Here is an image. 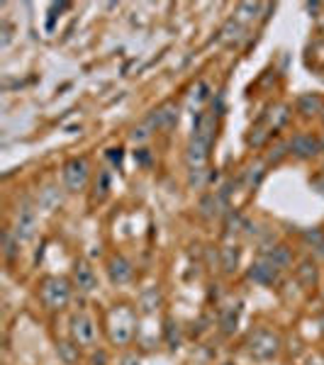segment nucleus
Here are the masks:
<instances>
[{
    "instance_id": "a211bd4d",
    "label": "nucleus",
    "mask_w": 324,
    "mask_h": 365,
    "mask_svg": "<svg viewBox=\"0 0 324 365\" xmlns=\"http://www.w3.org/2000/svg\"><path fill=\"white\" fill-rule=\"evenodd\" d=\"M298 110H300L305 117L320 115V112H324V100L317 95V93H305V95L298 98Z\"/></svg>"
},
{
    "instance_id": "9d476101",
    "label": "nucleus",
    "mask_w": 324,
    "mask_h": 365,
    "mask_svg": "<svg viewBox=\"0 0 324 365\" xmlns=\"http://www.w3.org/2000/svg\"><path fill=\"white\" fill-rule=\"evenodd\" d=\"M73 283L81 293H93L98 288V275L93 270V265L86 258H78L73 263Z\"/></svg>"
},
{
    "instance_id": "b1692460",
    "label": "nucleus",
    "mask_w": 324,
    "mask_h": 365,
    "mask_svg": "<svg viewBox=\"0 0 324 365\" xmlns=\"http://www.w3.org/2000/svg\"><path fill=\"white\" fill-rule=\"evenodd\" d=\"M288 154H291V144H283V141H281V144H276L266 154V164H278V161H283Z\"/></svg>"
},
{
    "instance_id": "6e6552de",
    "label": "nucleus",
    "mask_w": 324,
    "mask_h": 365,
    "mask_svg": "<svg viewBox=\"0 0 324 365\" xmlns=\"http://www.w3.org/2000/svg\"><path fill=\"white\" fill-rule=\"evenodd\" d=\"M178 122V105L176 102H164L161 107H156L149 117H146V125L151 130H171V127Z\"/></svg>"
},
{
    "instance_id": "7c9ffc66",
    "label": "nucleus",
    "mask_w": 324,
    "mask_h": 365,
    "mask_svg": "<svg viewBox=\"0 0 324 365\" xmlns=\"http://www.w3.org/2000/svg\"><path fill=\"white\" fill-rule=\"evenodd\" d=\"M305 241L307 244H312V246H324V234L320 229H312V231H305Z\"/></svg>"
},
{
    "instance_id": "cd10ccee",
    "label": "nucleus",
    "mask_w": 324,
    "mask_h": 365,
    "mask_svg": "<svg viewBox=\"0 0 324 365\" xmlns=\"http://www.w3.org/2000/svg\"><path fill=\"white\" fill-rule=\"evenodd\" d=\"M242 226H247L244 217L239 215V212H229V215H227V234H237Z\"/></svg>"
},
{
    "instance_id": "2f4dec72",
    "label": "nucleus",
    "mask_w": 324,
    "mask_h": 365,
    "mask_svg": "<svg viewBox=\"0 0 324 365\" xmlns=\"http://www.w3.org/2000/svg\"><path fill=\"white\" fill-rule=\"evenodd\" d=\"M254 132H256V134L249 137V144H252V146H261L263 141H266L268 132H266V130H261V127H259V130H254Z\"/></svg>"
},
{
    "instance_id": "e433bc0d",
    "label": "nucleus",
    "mask_w": 324,
    "mask_h": 365,
    "mask_svg": "<svg viewBox=\"0 0 324 365\" xmlns=\"http://www.w3.org/2000/svg\"><path fill=\"white\" fill-rule=\"evenodd\" d=\"M307 365H324V363L317 361V358H312V361H307Z\"/></svg>"
},
{
    "instance_id": "2eb2a0df",
    "label": "nucleus",
    "mask_w": 324,
    "mask_h": 365,
    "mask_svg": "<svg viewBox=\"0 0 324 365\" xmlns=\"http://www.w3.org/2000/svg\"><path fill=\"white\" fill-rule=\"evenodd\" d=\"M295 275H298V283L302 288H315L317 280H320V270H317V263L310 258L300 261V265L295 268Z\"/></svg>"
},
{
    "instance_id": "4468645a",
    "label": "nucleus",
    "mask_w": 324,
    "mask_h": 365,
    "mask_svg": "<svg viewBox=\"0 0 324 365\" xmlns=\"http://www.w3.org/2000/svg\"><path fill=\"white\" fill-rule=\"evenodd\" d=\"M239 314H242L239 302H227L219 309V327H222L224 334H234V329H237L239 324Z\"/></svg>"
},
{
    "instance_id": "72a5a7b5",
    "label": "nucleus",
    "mask_w": 324,
    "mask_h": 365,
    "mask_svg": "<svg viewBox=\"0 0 324 365\" xmlns=\"http://www.w3.org/2000/svg\"><path fill=\"white\" fill-rule=\"evenodd\" d=\"M312 185H315V187H317V190H320V192H322V195H324V173H322V176H317V178H315V180H312Z\"/></svg>"
},
{
    "instance_id": "58836bf2",
    "label": "nucleus",
    "mask_w": 324,
    "mask_h": 365,
    "mask_svg": "<svg viewBox=\"0 0 324 365\" xmlns=\"http://www.w3.org/2000/svg\"><path fill=\"white\" fill-rule=\"evenodd\" d=\"M322 120H324V112H322Z\"/></svg>"
},
{
    "instance_id": "412c9836",
    "label": "nucleus",
    "mask_w": 324,
    "mask_h": 365,
    "mask_svg": "<svg viewBox=\"0 0 324 365\" xmlns=\"http://www.w3.org/2000/svg\"><path fill=\"white\" fill-rule=\"evenodd\" d=\"M20 244H22V241H20L17 236H15L13 229L5 231V234H3V254H5V258H8V261H15V258H17Z\"/></svg>"
},
{
    "instance_id": "0eeeda50",
    "label": "nucleus",
    "mask_w": 324,
    "mask_h": 365,
    "mask_svg": "<svg viewBox=\"0 0 324 365\" xmlns=\"http://www.w3.org/2000/svg\"><path fill=\"white\" fill-rule=\"evenodd\" d=\"M210 146L213 141L210 139H203V137H190L188 141V151H185V161H188L190 171H198V169H205L210 161Z\"/></svg>"
},
{
    "instance_id": "c756f323",
    "label": "nucleus",
    "mask_w": 324,
    "mask_h": 365,
    "mask_svg": "<svg viewBox=\"0 0 324 365\" xmlns=\"http://www.w3.org/2000/svg\"><path fill=\"white\" fill-rule=\"evenodd\" d=\"M263 173H266V171H263V166L261 164H256V169H249V173H247V185L249 187H256L259 182H261V178H263Z\"/></svg>"
},
{
    "instance_id": "f03ea898",
    "label": "nucleus",
    "mask_w": 324,
    "mask_h": 365,
    "mask_svg": "<svg viewBox=\"0 0 324 365\" xmlns=\"http://www.w3.org/2000/svg\"><path fill=\"white\" fill-rule=\"evenodd\" d=\"M39 297H42L44 307L52 312H61L71 300V283L61 275H49L39 285Z\"/></svg>"
},
{
    "instance_id": "39448f33",
    "label": "nucleus",
    "mask_w": 324,
    "mask_h": 365,
    "mask_svg": "<svg viewBox=\"0 0 324 365\" xmlns=\"http://www.w3.org/2000/svg\"><path fill=\"white\" fill-rule=\"evenodd\" d=\"M71 341H76L78 346L91 348L98 341V327L95 319L88 317V314H76L71 319Z\"/></svg>"
},
{
    "instance_id": "6ab92c4d",
    "label": "nucleus",
    "mask_w": 324,
    "mask_h": 365,
    "mask_svg": "<svg viewBox=\"0 0 324 365\" xmlns=\"http://www.w3.org/2000/svg\"><path fill=\"white\" fill-rule=\"evenodd\" d=\"M164 302V295H161V288H146L144 293L139 295V309L144 314H154L156 309Z\"/></svg>"
},
{
    "instance_id": "4be33fe9",
    "label": "nucleus",
    "mask_w": 324,
    "mask_h": 365,
    "mask_svg": "<svg viewBox=\"0 0 324 365\" xmlns=\"http://www.w3.org/2000/svg\"><path fill=\"white\" fill-rule=\"evenodd\" d=\"M291 120V112H288V105H276L271 107V112H268V127H271L273 132L281 130L286 122Z\"/></svg>"
},
{
    "instance_id": "1a4fd4ad",
    "label": "nucleus",
    "mask_w": 324,
    "mask_h": 365,
    "mask_svg": "<svg viewBox=\"0 0 324 365\" xmlns=\"http://www.w3.org/2000/svg\"><path fill=\"white\" fill-rule=\"evenodd\" d=\"M288 144H291V154L295 159H312L322 151V141L312 134H295Z\"/></svg>"
},
{
    "instance_id": "f3484780",
    "label": "nucleus",
    "mask_w": 324,
    "mask_h": 365,
    "mask_svg": "<svg viewBox=\"0 0 324 365\" xmlns=\"http://www.w3.org/2000/svg\"><path fill=\"white\" fill-rule=\"evenodd\" d=\"M63 202V195H61V187L56 185H47L44 190H39V197H37V205L42 207V210L52 212L56 210L59 205Z\"/></svg>"
},
{
    "instance_id": "f257e3e1",
    "label": "nucleus",
    "mask_w": 324,
    "mask_h": 365,
    "mask_svg": "<svg viewBox=\"0 0 324 365\" xmlns=\"http://www.w3.org/2000/svg\"><path fill=\"white\" fill-rule=\"evenodd\" d=\"M134 329L137 314L127 304H120V307H115L107 314V332H110L112 343H117V346H127L134 339Z\"/></svg>"
},
{
    "instance_id": "423d86ee",
    "label": "nucleus",
    "mask_w": 324,
    "mask_h": 365,
    "mask_svg": "<svg viewBox=\"0 0 324 365\" xmlns=\"http://www.w3.org/2000/svg\"><path fill=\"white\" fill-rule=\"evenodd\" d=\"M13 231L22 244H27V241H32L34 236H37V212H34V207L29 205L20 207L17 215H15Z\"/></svg>"
},
{
    "instance_id": "dca6fc26",
    "label": "nucleus",
    "mask_w": 324,
    "mask_h": 365,
    "mask_svg": "<svg viewBox=\"0 0 324 365\" xmlns=\"http://www.w3.org/2000/svg\"><path fill=\"white\" fill-rule=\"evenodd\" d=\"M239 261H242V249L237 244H227L219 249V263L224 273H234L239 268Z\"/></svg>"
},
{
    "instance_id": "20e7f679",
    "label": "nucleus",
    "mask_w": 324,
    "mask_h": 365,
    "mask_svg": "<svg viewBox=\"0 0 324 365\" xmlns=\"http://www.w3.org/2000/svg\"><path fill=\"white\" fill-rule=\"evenodd\" d=\"M61 176L68 192H81L88 185V178H91V166H88L86 159H71L63 164Z\"/></svg>"
},
{
    "instance_id": "c9c22d12",
    "label": "nucleus",
    "mask_w": 324,
    "mask_h": 365,
    "mask_svg": "<svg viewBox=\"0 0 324 365\" xmlns=\"http://www.w3.org/2000/svg\"><path fill=\"white\" fill-rule=\"evenodd\" d=\"M93 365H105V353L100 351V356H93Z\"/></svg>"
},
{
    "instance_id": "aec40b11",
    "label": "nucleus",
    "mask_w": 324,
    "mask_h": 365,
    "mask_svg": "<svg viewBox=\"0 0 324 365\" xmlns=\"http://www.w3.org/2000/svg\"><path fill=\"white\" fill-rule=\"evenodd\" d=\"M78 348H81V346H78L76 341H59L56 353H59V358H61L66 365H76L78 358H81V351H78Z\"/></svg>"
},
{
    "instance_id": "393cba45",
    "label": "nucleus",
    "mask_w": 324,
    "mask_h": 365,
    "mask_svg": "<svg viewBox=\"0 0 324 365\" xmlns=\"http://www.w3.org/2000/svg\"><path fill=\"white\" fill-rule=\"evenodd\" d=\"M219 34H222L224 42H237V39L242 37V24L234 22V20H232V22L224 24V29H222V32H219Z\"/></svg>"
},
{
    "instance_id": "473e14b6",
    "label": "nucleus",
    "mask_w": 324,
    "mask_h": 365,
    "mask_svg": "<svg viewBox=\"0 0 324 365\" xmlns=\"http://www.w3.org/2000/svg\"><path fill=\"white\" fill-rule=\"evenodd\" d=\"M120 365H141V361H139V356H137V353H127V356H122Z\"/></svg>"
},
{
    "instance_id": "f704fd0d",
    "label": "nucleus",
    "mask_w": 324,
    "mask_h": 365,
    "mask_svg": "<svg viewBox=\"0 0 324 365\" xmlns=\"http://www.w3.org/2000/svg\"><path fill=\"white\" fill-rule=\"evenodd\" d=\"M107 156H110V159L115 161V164H120V161H122V154H120V149H110V154H107Z\"/></svg>"
},
{
    "instance_id": "f8f14e48",
    "label": "nucleus",
    "mask_w": 324,
    "mask_h": 365,
    "mask_svg": "<svg viewBox=\"0 0 324 365\" xmlns=\"http://www.w3.org/2000/svg\"><path fill=\"white\" fill-rule=\"evenodd\" d=\"M107 275H110V280L115 285H125L132 280L134 268H132V263L125 258V256H112L110 263H107Z\"/></svg>"
},
{
    "instance_id": "5701e85b",
    "label": "nucleus",
    "mask_w": 324,
    "mask_h": 365,
    "mask_svg": "<svg viewBox=\"0 0 324 365\" xmlns=\"http://www.w3.org/2000/svg\"><path fill=\"white\" fill-rule=\"evenodd\" d=\"M164 334H166V343H169V348H171V351H176V348L180 346V327H178V322H173V319H166Z\"/></svg>"
},
{
    "instance_id": "ddd939ff",
    "label": "nucleus",
    "mask_w": 324,
    "mask_h": 365,
    "mask_svg": "<svg viewBox=\"0 0 324 365\" xmlns=\"http://www.w3.org/2000/svg\"><path fill=\"white\" fill-rule=\"evenodd\" d=\"M261 258H266L271 265H276L278 270H286L293 265V251L288 249L286 244H278V246H271L261 254Z\"/></svg>"
},
{
    "instance_id": "7ed1b4c3",
    "label": "nucleus",
    "mask_w": 324,
    "mask_h": 365,
    "mask_svg": "<svg viewBox=\"0 0 324 365\" xmlns=\"http://www.w3.org/2000/svg\"><path fill=\"white\" fill-rule=\"evenodd\" d=\"M247 351L252 353L256 361H271V358H276L278 351H281V336L268 332V329H256V332L249 336Z\"/></svg>"
},
{
    "instance_id": "9b49d317",
    "label": "nucleus",
    "mask_w": 324,
    "mask_h": 365,
    "mask_svg": "<svg viewBox=\"0 0 324 365\" xmlns=\"http://www.w3.org/2000/svg\"><path fill=\"white\" fill-rule=\"evenodd\" d=\"M278 273H281V270L268 263L266 258H259L256 263H252V268L247 270L249 280H254L256 285H273L278 280Z\"/></svg>"
},
{
    "instance_id": "4c0bfd02",
    "label": "nucleus",
    "mask_w": 324,
    "mask_h": 365,
    "mask_svg": "<svg viewBox=\"0 0 324 365\" xmlns=\"http://www.w3.org/2000/svg\"><path fill=\"white\" fill-rule=\"evenodd\" d=\"M320 324H322V332H324V317L320 319Z\"/></svg>"
},
{
    "instance_id": "c85d7f7f",
    "label": "nucleus",
    "mask_w": 324,
    "mask_h": 365,
    "mask_svg": "<svg viewBox=\"0 0 324 365\" xmlns=\"http://www.w3.org/2000/svg\"><path fill=\"white\" fill-rule=\"evenodd\" d=\"M190 187H195V190H200V187H205V182H208V171L205 169H198V171H190Z\"/></svg>"
},
{
    "instance_id": "a878e982",
    "label": "nucleus",
    "mask_w": 324,
    "mask_h": 365,
    "mask_svg": "<svg viewBox=\"0 0 324 365\" xmlns=\"http://www.w3.org/2000/svg\"><path fill=\"white\" fill-rule=\"evenodd\" d=\"M151 132H154V130H151V127H149V125H146V122H144V125L134 127V130L130 132V139L134 141V144H144V141H146V139H149V137H151Z\"/></svg>"
},
{
    "instance_id": "bb28decb",
    "label": "nucleus",
    "mask_w": 324,
    "mask_h": 365,
    "mask_svg": "<svg viewBox=\"0 0 324 365\" xmlns=\"http://www.w3.org/2000/svg\"><path fill=\"white\" fill-rule=\"evenodd\" d=\"M261 8H263V5H259V3H239L237 5V13L242 15L244 20H254L259 13H261Z\"/></svg>"
}]
</instances>
